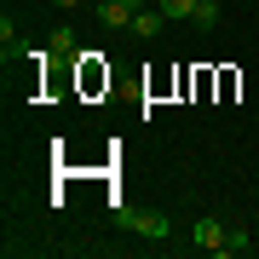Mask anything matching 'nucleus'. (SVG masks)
<instances>
[{
    "label": "nucleus",
    "mask_w": 259,
    "mask_h": 259,
    "mask_svg": "<svg viewBox=\"0 0 259 259\" xmlns=\"http://www.w3.org/2000/svg\"><path fill=\"white\" fill-rule=\"evenodd\" d=\"M98 6H104V0H87V12H98Z\"/></svg>",
    "instance_id": "10"
},
{
    "label": "nucleus",
    "mask_w": 259,
    "mask_h": 259,
    "mask_svg": "<svg viewBox=\"0 0 259 259\" xmlns=\"http://www.w3.org/2000/svg\"><path fill=\"white\" fill-rule=\"evenodd\" d=\"M196 29H213L219 23V0H196V18H190Z\"/></svg>",
    "instance_id": "6"
},
{
    "label": "nucleus",
    "mask_w": 259,
    "mask_h": 259,
    "mask_svg": "<svg viewBox=\"0 0 259 259\" xmlns=\"http://www.w3.org/2000/svg\"><path fill=\"white\" fill-rule=\"evenodd\" d=\"M47 52H52V58H75V29H69V23H58V29H52Z\"/></svg>",
    "instance_id": "5"
},
{
    "label": "nucleus",
    "mask_w": 259,
    "mask_h": 259,
    "mask_svg": "<svg viewBox=\"0 0 259 259\" xmlns=\"http://www.w3.org/2000/svg\"><path fill=\"white\" fill-rule=\"evenodd\" d=\"M58 12H87V0H52Z\"/></svg>",
    "instance_id": "9"
},
{
    "label": "nucleus",
    "mask_w": 259,
    "mask_h": 259,
    "mask_svg": "<svg viewBox=\"0 0 259 259\" xmlns=\"http://www.w3.org/2000/svg\"><path fill=\"white\" fill-rule=\"evenodd\" d=\"M225 236H231V225H225V219H213V213H202V219H196V248L219 253V248H225Z\"/></svg>",
    "instance_id": "2"
},
{
    "label": "nucleus",
    "mask_w": 259,
    "mask_h": 259,
    "mask_svg": "<svg viewBox=\"0 0 259 259\" xmlns=\"http://www.w3.org/2000/svg\"><path fill=\"white\" fill-rule=\"evenodd\" d=\"M253 242H248V231H242V225H231V236H225V248L219 253H248Z\"/></svg>",
    "instance_id": "7"
},
{
    "label": "nucleus",
    "mask_w": 259,
    "mask_h": 259,
    "mask_svg": "<svg viewBox=\"0 0 259 259\" xmlns=\"http://www.w3.org/2000/svg\"><path fill=\"white\" fill-rule=\"evenodd\" d=\"M115 225L133 231V236H150V242H167V236H173V219H167V213H144V207H121Z\"/></svg>",
    "instance_id": "1"
},
{
    "label": "nucleus",
    "mask_w": 259,
    "mask_h": 259,
    "mask_svg": "<svg viewBox=\"0 0 259 259\" xmlns=\"http://www.w3.org/2000/svg\"><path fill=\"white\" fill-rule=\"evenodd\" d=\"M93 18H98L104 29H133V18H139V12H133L127 0H104V6L93 12Z\"/></svg>",
    "instance_id": "3"
},
{
    "label": "nucleus",
    "mask_w": 259,
    "mask_h": 259,
    "mask_svg": "<svg viewBox=\"0 0 259 259\" xmlns=\"http://www.w3.org/2000/svg\"><path fill=\"white\" fill-rule=\"evenodd\" d=\"M161 29H167V12H161V6H144L139 18H133V35H139V40H156Z\"/></svg>",
    "instance_id": "4"
},
{
    "label": "nucleus",
    "mask_w": 259,
    "mask_h": 259,
    "mask_svg": "<svg viewBox=\"0 0 259 259\" xmlns=\"http://www.w3.org/2000/svg\"><path fill=\"white\" fill-rule=\"evenodd\" d=\"M167 18H196V0H156Z\"/></svg>",
    "instance_id": "8"
},
{
    "label": "nucleus",
    "mask_w": 259,
    "mask_h": 259,
    "mask_svg": "<svg viewBox=\"0 0 259 259\" xmlns=\"http://www.w3.org/2000/svg\"><path fill=\"white\" fill-rule=\"evenodd\" d=\"M127 6H133V12H144V0H127Z\"/></svg>",
    "instance_id": "11"
}]
</instances>
